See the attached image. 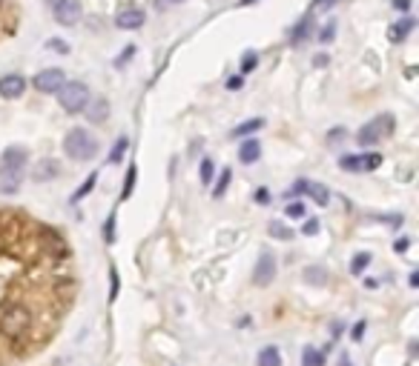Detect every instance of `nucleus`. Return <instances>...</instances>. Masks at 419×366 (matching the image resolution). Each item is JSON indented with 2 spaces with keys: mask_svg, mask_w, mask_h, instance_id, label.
Listing matches in <instances>:
<instances>
[{
  "mask_svg": "<svg viewBox=\"0 0 419 366\" xmlns=\"http://www.w3.org/2000/svg\"><path fill=\"white\" fill-rule=\"evenodd\" d=\"M29 152L23 146H9L3 152V163H0V192L3 194H17L23 183V172H26Z\"/></svg>",
  "mask_w": 419,
  "mask_h": 366,
  "instance_id": "1",
  "label": "nucleus"
},
{
  "mask_svg": "<svg viewBox=\"0 0 419 366\" xmlns=\"http://www.w3.org/2000/svg\"><path fill=\"white\" fill-rule=\"evenodd\" d=\"M63 152L72 160H89L98 152V140L92 138L86 129H72L63 138Z\"/></svg>",
  "mask_w": 419,
  "mask_h": 366,
  "instance_id": "2",
  "label": "nucleus"
},
{
  "mask_svg": "<svg viewBox=\"0 0 419 366\" xmlns=\"http://www.w3.org/2000/svg\"><path fill=\"white\" fill-rule=\"evenodd\" d=\"M58 103L63 106V112L69 115H78L89 106V86L81 83V81H72V83H63L58 92Z\"/></svg>",
  "mask_w": 419,
  "mask_h": 366,
  "instance_id": "3",
  "label": "nucleus"
},
{
  "mask_svg": "<svg viewBox=\"0 0 419 366\" xmlns=\"http://www.w3.org/2000/svg\"><path fill=\"white\" fill-rule=\"evenodd\" d=\"M393 129H397V120H393L390 115H379L377 120H370V124H365V126L359 129L356 140H359L362 146H374L377 140L388 138V135H390Z\"/></svg>",
  "mask_w": 419,
  "mask_h": 366,
  "instance_id": "4",
  "label": "nucleus"
},
{
  "mask_svg": "<svg viewBox=\"0 0 419 366\" xmlns=\"http://www.w3.org/2000/svg\"><path fill=\"white\" fill-rule=\"evenodd\" d=\"M49 3H52V15L61 26H75L84 15L81 0H49Z\"/></svg>",
  "mask_w": 419,
  "mask_h": 366,
  "instance_id": "5",
  "label": "nucleus"
},
{
  "mask_svg": "<svg viewBox=\"0 0 419 366\" xmlns=\"http://www.w3.org/2000/svg\"><path fill=\"white\" fill-rule=\"evenodd\" d=\"M35 89L38 92H43V94H52V92H58L66 81H63V69H43V72H38L35 75Z\"/></svg>",
  "mask_w": 419,
  "mask_h": 366,
  "instance_id": "6",
  "label": "nucleus"
},
{
  "mask_svg": "<svg viewBox=\"0 0 419 366\" xmlns=\"http://www.w3.org/2000/svg\"><path fill=\"white\" fill-rule=\"evenodd\" d=\"M144 23H147V15L138 9V6H124L118 15H115V26H118V29H127V32L141 29Z\"/></svg>",
  "mask_w": 419,
  "mask_h": 366,
  "instance_id": "7",
  "label": "nucleus"
},
{
  "mask_svg": "<svg viewBox=\"0 0 419 366\" xmlns=\"http://www.w3.org/2000/svg\"><path fill=\"white\" fill-rule=\"evenodd\" d=\"M276 278V258L270 252H262L259 255V263H255V272H253V281L259 283V286H267L273 283Z\"/></svg>",
  "mask_w": 419,
  "mask_h": 366,
  "instance_id": "8",
  "label": "nucleus"
},
{
  "mask_svg": "<svg viewBox=\"0 0 419 366\" xmlns=\"http://www.w3.org/2000/svg\"><path fill=\"white\" fill-rule=\"evenodd\" d=\"M23 92H26V81H23L20 75H3L0 78V97L15 101V97H20Z\"/></svg>",
  "mask_w": 419,
  "mask_h": 366,
  "instance_id": "9",
  "label": "nucleus"
},
{
  "mask_svg": "<svg viewBox=\"0 0 419 366\" xmlns=\"http://www.w3.org/2000/svg\"><path fill=\"white\" fill-rule=\"evenodd\" d=\"M413 26H416V20H413V17H402V20H397V23H393V26L388 29V40H393V43L405 40V38L413 32Z\"/></svg>",
  "mask_w": 419,
  "mask_h": 366,
  "instance_id": "10",
  "label": "nucleus"
},
{
  "mask_svg": "<svg viewBox=\"0 0 419 366\" xmlns=\"http://www.w3.org/2000/svg\"><path fill=\"white\" fill-rule=\"evenodd\" d=\"M259 155H262V143L255 140V138H247L239 146V160L242 163H255V160H259Z\"/></svg>",
  "mask_w": 419,
  "mask_h": 366,
  "instance_id": "11",
  "label": "nucleus"
},
{
  "mask_svg": "<svg viewBox=\"0 0 419 366\" xmlns=\"http://www.w3.org/2000/svg\"><path fill=\"white\" fill-rule=\"evenodd\" d=\"M58 175H61V166H58L55 160H40V163L35 166V172H32V178H35L38 183L52 181V178H58Z\"/></svg>",
  "mask_w": 419,
  "mask_h": 366,
  "instance_id": "12",
  "label": "nucleus"
},
{
  "mask_svg": "<svg viewBox=\"0 0 419 366\" xmlns=\"http://www.w3.org/2000/svg\"><path fill=\"white\" fill-rule=\"evenodd\" d=\"M89 124H106V117H109V103H106V97H98L95 103L89 106Z\"/></svg>",
  "mask_w": 419,
  "mask_h": 366,
  "instance_id": "13",
  "label": "nucleus"
},
{
  "mask_svg": "<svg viewBox=\"0 0 419 366\" xmlns=\"http://www.w3.org/2000/svg\"><path fill=\"white\" fill-rule=\"evenodd\" d=\"M305 194H310L319 206H328V201H331V192L322 183H313V181H305Z\"/></svg>",
  "mask_w": 419,
  "mask_h": 366,
  "instance_id": "14",
  "label": "nucleus"
},
{
  "mask_svg": "<svg viewBox=\"0 0 419 366\" xmlns=\"http://www.w3.org/2000/svg\"><path fill=\"white\" fill-rule=\"evenodd\" d=\"M255 366H282V355H278L276 347H264L255 358Z\"/></svg>",
  "mask_w": 419,
  "mask_h": 366,
  "instance_id": "15",
  "label": "nucleus"
},
{
  "mask_svg": "<svg viewBox=\"0 0 419 366\" xmlns=\"http://www.w3.org/2000/svg\"><path fill=\"white\" fill-rule=\"evenodd\" d=\"M305 283L324 286V283H328V269H322V266H308V269H305Z\"/></svg>",
  "mask_w": 419,
  "mask_h": 366,
  "instance_id": "16",
  "label": "nucleus"
},
{
  "mask_svg": "<svg viewBox=\"0 0 419 366\" xmlns=\"http://www.w3.org/2000/svg\"><path fill=\"white\" fill-rule=\"evenodd\" d=\"M127 149H129V138H118V140H115V146H112V152H109V163L112 166L121 163L124 155H127Z\"/></svg>",
  "mask_w": 419,
  "mask_h": 366,
  "instance_id": "17",
  "label": "nucleus"
},
{
  "mask_svg": "<svg viewBox=\"0 0 419 366\" xmlns=\"http://www.w3.org/2000/svg\"><path fill=\"white\" fill-rule=\"evenodd\" d=\"M264 126V120L262 117H255V120H244L242 126H236V132H232V138H244V135H253V132H259Z\"/></svg>",
  "mask_w": 419,
  "mask_h": 366,
  "instance_id": "18",
  "label": "nucleus"
},
{
  "mask_svg": "<svg viewBox=\"0 0 419 366\" xmlns=\"http://www.w3.org/2000/svg\"><path fill=\"white\" fill-rule=\"evenodd\" d=\"M339 169L342 172H362V158L359 155H345L339 160Z\"/></svg>",
  "mask_w": 419,
  "mask_h": 366,
  "instance_id": "19",
  "label": "nucleus"
},
{
  "mask_svg": "<svg viewBox=\"0 0 419 366\" xmlns=\"http://www.w3.org/2000/svg\"><path fill=\"white\" fill-rule=\"evenodd\" d=\"M324 363V355L316 352L313 347H305V352H301V366H322Z\"/></svg>",
  "mask_w": 419,
  "mask_h": 366,
  "instance_id": "20",
  "label": "nucleus"
},
{
  "mask_svg": "<svg viewBox=\"0 0 419 366\" xmlns=\"http://www.w3.org/2000/svg\"><path fill=\"white\" fill-rule=\"evenodd\" d=\"M285 215L293 217V221H305V215H308V206L301 203V201H293L290 206H285Z\"/></svg>",
  "mask_w": 419,
  "mask_h": 366,
  "instance_id": "21",
  "label": "nucleus"
},
{
  "mask_svg": "<svg viewBox=\"0 0 419 366\" xmlns=\"http://www.w3.org/2000/svg\"><path fill=\"white\" fill-rule=\"evenodd\" d=\"M270 238H276V240H293V229H287L285 224L273 221L270 224Z\"/></svg>",
  "mask_w": 419,
  "mask_h": 366,
  "instance_id": "22",
  "label": "nucleus"
},
{
  "mask_svg": "<svg viewBox=\"0 0 419 366\" xmlns=\"http://www.w3.org/2000/svg\"><path fill=\"white\" fill-rule=\"evenodd\" d=\"M95 183H98V175L92 172V175H89L86 181H84V186H81V189H78V192L72 194V203H75V201H81V198H86V194H89L92 189H95Z\"/></svg>",
  "mask_w": 419,
  "mask_h": 366,
  "instance_id": "23",
  "label": "nucleus"
},
{
  "mask_svg": "<svg viewBox=\"0 0 419 366\" xmlns=\"http://www.w3.org/2000/svg\"><path fill=\"white\" fill-rule=\"evenodd\" d=\"M310 26H313V20H310V17H305V20H301L299 26L293 29V43H299L301 38H308V35H310Z\"/></svg>",
  "mask_w": 419,
  "mask_h": 366,
  "instance_id": "24",
  "label": "nucleus"
},
{
  "mask_svg": "<svg viewBox=\"0 0 419 366\" xmlns=\"http://www.w3.org/2000/svg\"><path fill=\"white\" fill-rule=\"evenodd\" d=\"M135 175H138V169H135V166H129V169H127V181H124V192H121V198H129V194H132V189H135Z\"/></svg>",
  "mask_w": 419,
  "mask_h": 366,
  "instance_id": "25",
  "label": "nucleus"
},
{
  "mask_svg": "<svg viewBox=\"0 0 419 366\" xmlns=\"http://www.w3.org/2000/svg\"><path fill=\"white\" fill-rule=\"evenodd\" d=\"M379 163H382V155H379V152H370V155H365V158H362V169H367V172H374V169H379Z\"/></svg>",
  "mask_w": 419,
  "mask_h": 366,
  "instance_id": "26",
  "label": "nucleus"
},
{
  "mask_svg": "<svg viewBox=\"0 0 419 366\" xmlns=\"http://www.w3.org/2000/svg\"><path fill=\"white\" fill-rule=\"evenodd\" d=\"M213 160H209V158H204L201 160V169H198V175H201V183H209V181H213Z\"/></svg>",
  "mask_w": 419,
  "mask_h": 366,
  "instance_id": "27",
  "label": "nucleus"
},
{
  "mask_svg": "<svg viewBox=\"0 0 419 366\" xmlns=\"http://www.w3.org/2000/svg\"><path fill=\"white\" fill-rule=\"evenodd\" d=\"M255 63H259V55H255V52H244V58H242V72H244V75H250V72L255 69Z\"/></svg>",
  "mask_w": 419,
  "mask_h": 366,
  "instance_id": "28",
  "label": "nucleus"
},
{
  "mask_svg": "<svg viewBox=\"0 0 419 366\" xmlns=\"http://www.w3.org/2000/svg\"><path fill=\"white\" fill-rule=\"evenodd\" d=\"M104 240H106V243H115V215H109L106 224H104Z\"/></svg>",
  "mask_w": 419,
  "mask_h": 366,
  "instance_id": "29",
  "label": "nucleus"
},
{
  "mask_svg": "<svg viewBox=\"0 0 419 366\" xmlns=\"http://www.w3.org/2000/svg\"><path fill=\"white\" fill-rule=\"evenodd\" d=\"M367 263H370V255H367V252H362V255H356V260H354V266H351V272H354V275H359V272L365 269V266H367Z\"/></svg>",
  "mask_w": 419,
  "mask_h": 366,
  "instance_id": "30",
  "label": "nucleus"
},
{
  "mask_svg": "<svg viewBox=\"0 0 419 366\" xmlns=\"http://www.w3.org/2000/svg\"><path fill=\"white\" fill-rule=\"evenodd\" d=\"M227 183H230V169H224V172H221V178H219V183H216V189H213V194H216V198H221V194H224Z\"/></svg>",
  "mask_w": 419,
  "mask_h": 366,
  "instance_id": "31",
  "label": "nucleus"
},
{
  "mask_svg": "<svg viewBox=\"0 0 419 366\" xmlns=\"http://www.w3.org/2000/svg\"><path fill=\"white\" fill-rule=\"evenodd\" d=\"M118 298V272L109 269V301Z\"/></svg>",
  "mask_w": 419,
  "mask_h": 366,
  "instance_id": "32",
  "label": "nucleus"
},
{
  "mask_svg": "<svg viewBox=\"0 0 419 366\" xmlns=\"http://www.w3.org/2000/svg\"><path fill=\"white\" fill-rule=\"evenodd\" d=\"M301 232H305V235H316L319 232V221H316V217H308L305 226H301Z\"/></svg>",
  "mask_w": 419,
  "mask_h": 366,
  "instance_id": "33",
  "label": "nucleus"
},
{
  "mask_svg": "<svg viewBox=\"0 0 419 366\" xmlns=\"http://www.w3.org/2000/svg\"><path fill=\"white\" fill-rule=\"evenodd\" d=\"M49 49H55V52H61V55H66V52H69V46H66L61 38H52V40H49Z\"/></svg>",
  "mask_w": 419,
  "mask_h": 366,
  "instance_id": "34",
  "label": "nucleus"
},
{
  "mask_svg": "<svg viewBox=\"0 0 419 366\" xmlns=\"http://www.w3.org/2000/svg\"><path fill=\"white\" fill-rule=\"evenodd\" d=\"M333 35H336V29H333V26H324V29H322V32H319V38H322V40H324V43H328V40H331V38H333Z\"/></svg>",
  "mask_w": 419,
  "mask_h": 366,
  "instance_id": "35",
  "label": "nucleus"
},
{
  "mask_svg": "<svg viewBox=\"0 0 419 366\" xmlns=\"http://www.w3.org/2000/svg\"><path fill=\"white\" fill-rule=\"evenodd\" d=\"M242 83H244V81H242L239 75H232V78H227V89H242Z\"/></svg>",
  "mask_w": 419,
  "mask_h": 366,
  "instance_id": "36",
  "label": "nucleus"
},
{
  "mask_svg": "<svg viewBox=\"0 0 419 366\" xmlns=\"http://www.w3.org/2000/svg\"><path fill=\"white\" fill-rule=\"evenodd\" d=\"M393 9H400V12H408V9H411V0H393Z\"/></svg>",
  "mask_w": 419,
  "mask_h": 366,
  "instance_id": "37",
  "label": "nucleus"
},
{
  "mask_svg": "<svg viewBox=\"0 0 419 366\" xmlns=\"http://www.w3.org/2000/svg\"><path fill=\"white\" fill-rule=\"evenodd\" d=\"M255 201H259V203H267V201H270V192H267V189H259V192H255Z\"/></svg>",
  "mask_w": 419,
  "mask_h": 366,
  "instance_id": "38",
  "label": "nucleus"
},
{
  "mask_svg": "<svg viewBox=\"0 0 419 366\" xmlns=\"http://www.w3.org/2000/svg\"><path fill=\"white\" fill-rule=\"evenodd\" d=\"M129 58H132V46H129V49H127V52H124V55H121V58H118V60H115V66H118V69H121V66H124V63H127V60H129Z\"/></svg>",
  "mask_w": 419,
  "mask_h": 366,
  "instance_id": "39",
  "label": "nucleus"
},
{
  "mask_svg": "<svg viewBox=\"0 0 419 366\" xmlns=\"http://www.w3.org/2000/svg\"><path fill=\"white\" fill-rule=\"evenodd\" d=\"M328 138H331V143H339V140L345 138V129H333V132H331Z\"/></svg>",
  "mask_w": 419,
  "mask_h": 366,
  "instance_id": "40",
  "label": "nucleus"
},
{
  "mask_svg": "<svg viewBox=\"0 0 419 366\" xmlns=\"http://www.w3.org/2000/svg\"><path fill=\"white\" fill-rule=\"evenodd\" d=\"M313 63H316V66H328V63H331V58H328V55H316V58H313Z\"/></svg>",
  "mask_w": 419,
  "mask_h": 366,
  "instance_id": "41",
  "label": "nucleus"
},
{
  "mask_svg": "<svg viewBox=\"0 0 419 366\" xmlns=\"http://www.w3.org/2000/svg\"><path fill=\"white\" fill-rule=\"evenodd\" d=\"M333 3H336V0H316L313 9H324V6H333Z\"/></svg>",
  "mask_w": 419,
  "mask_h": 366,
  "instance_id": "42",
  "label": "nucleus"
},
{
  "mask_svg": "<svg viewBox=\"0 0 419 366\" xmlns=\"http://www.w3.org/2000/svg\"><path fill=\"white\" fill-rule=\"evenodd\" d=\"M408 243H411L408 238H402V240H397V252H405V249H408Z\"/></svg>",
  "mask_w": 419,
  "mask_h": 366,
  "instance_id": "43",
  "label": "nucleus"
},
{
  "mask_svg": "<svg viewBox=\"0 0 419 366\" xmlns=\"http://www.w3.org/2000/svg\"><path fill=\"white\" fill-rule=\"evenodd\" d=\"M411 286H419V272H411Z\"/></svg>",
  "mask_w": 419,
  "mask_h": 366,
  "instance_id": "44",
  "label": "nucleus"
},
{
  "mask_svg": "<svg viewBox=\"0 0 419 366\" xmlns=\"http://www.w3.org/2000/svg\"><path fill=\"white\" fill-rule=\"evenodd\" d=\"M362 332H365V324H359V326L354 329V338H362Z\"/></svg>",
  "mask_w": 419,
  "mask_h": 366,
  "instance_id": "45",
  "label": "nucleus"
},
{
  "mask_svg": "<svg viewBox=\"0 0 419 366\" xmlns=\"http://www.w3.org/2000/svg\"><path fill=\"white\" fill-rule=\"evenodd\" d=\"M339 366H354V363H351V360H347V358H342V363H339Z\"/></svg>",
  "mask_w": 419,
  "mask_h": 366,
  "instance_id": "46",
  "label": "nucleus"
},
{
  "mask_svg": "<svg viewBox=\"0 0 419 366\" xmlns=\"http://www.w3.org/2000/svg\"><path fill=\"white\" fill-rule=\"evenodd\" d=\"M242 3H244V6H250V3H255V0H242Z\"/></svg>",
  "mask_w": 419,
  "mask_h": 366,
  "instance_id": "47",
  "label": "nucleus"
},
{
  "mask_svg": "<svg viewBox=\"0 0 419 366\" xmlns=\"http://www.w3.org/2000/svg\"><path fill=\"white\" fill-rule=\"evenodd\" d=\"M167 3H184V0H167Z\"/></svg>",
  "mask_w": 419,
  "mask_h": 366,
  "instance_id": "48",
  "label": "nucleus"
}]
</instances>
